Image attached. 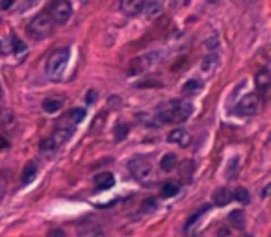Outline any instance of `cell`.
<instances>
[{
	"mask_svg": "<svg viewBox=\"0 0 271 237\" xmlns=\"http://www.w3.org/2000/svg\"><path fill=\"white\" fill-rule=\"evenodd\" d=\"M9 47H7V43H2L0 41V54H7V52H9Z\"/></svg>",
	"mask_w": 271,
	"mask_h": 237,
	"instance_id": "cell-32",
	"label": "cell"
},
{
	"mask_svg": "<svg viewBox=\"0 0 271 237\" xmlns=\"http://www.w3.org/2000/svg\"><path fill=\"white\" fill-rule=\"evenodd\" d=\"M78 237H104V232L97 223H86L78 228Z\"/></svg>",
	"mask_w": 271,
	"mask_h": 237,
	"instance_id": "cell-11",
	"label": "cell"
},
{
	"mask_svg": "<svg viewBox=\"0 0 271 237\" xmlns=\"http://www.w3.org/2000/svg\"><path fill=\"white\" fill-rule=\"evenodd\" d=\"M201 87H203V84H201L199 80H188V82L182 85V95H184V97H193V95L199 93Z\"/></svg>",
	"mask_w": 271,
	"mask_h": 237,
	"instance_id": "cell-19",
	"label": "cell"
},
{
	"mask_svg": "<svg viewBox=\"0 0 271 237\" xmlns=\"http://www.w3.org/2000/svg\"><path fill=\"white\" fill-rule=\"evenodd\" d=\"M2 195H4V187L0 185V198H2Z\"/></svg>",
	"mask_w": 271,
	"mask_h": 237,
	"instance_id": "cell-35",
	"label": "cell"
},
{
	"mask_svg": "<svg viewBox=\"0 0 271 237\" xmlns=\"http://www.w3.org/2000/svg\"><path fill=\"white\" fill-rule=\"evenodd\" d=\"M236 161H238V160H236V158H234V160H232V161H230V169H228V171H227V176H232V175H234L236 167H238V163H236Z\"/></svg>",
	"mask_w": 271,
	"mask_h": 237,
	"instance_id": "cell-30",
	"label": "cell"
},
{
	"mask_svg": "<svg viewBox=\"0 0 271 237\" xmlns=\"http://www.w3.org/2000/svg\"><path fill=\"white\" fill-rule=\"evenodd\" d=\"M143 9H145V15L149 19H156L158 15L162 13V4L158 0H150L147 6H143Z\"/></svg>",
	"mask_w": 271,
	"mask_h": 237,
	"instance_id": "cell-21",
	"label": "cell"
},
{
	"mask_svg": "<svg viewBox=\"0 0 271 237\" xmlns=\"http://www.w3.org/2000/svg\"><path fill=\"white\" fill-rule=\"evenodd\" d=\"M217 65H219V58H217V54H208V56L203 58L201 69H203V72H206V74H212V72L217 69Z\"/></svg>",
	"mask_w": 271,
	"mask_h": 237,
	"instance_id": "cell-16",
	"label": "cell"
},
{
	"mask_svg": "<svg viewBox=\"0 0 271 237\" xmlns=\"http://www.w3.org/2000/svg\"><path fill=\"white\" fill-rule=\"evenodd\" d=\"M37 175V163L36 161H28L24 169H22V175H21V183L22 185H28L30 181L36 178Z\"/></svg>",
	"mask_w": 271,
	"mask_h": 237,
	"instance_id": "cell-15",
	"label": "cell"
},
{
	"mask_svg": "<svg viewBox=\"0 0 271 237\" xmlns=\"http://www.w3.org/2000/svg\"><path fill=\"white\" fill-rule=\"evenodd\" d=\"M143 6H145V0H121V9L125 15L129 17H136L143 11Z\"/></svg>",
	"mask_w": 271,
	"mask_h": 237,
	"instance_id": "cell-10",
	"label": "cell"
},
{
	"mask_svg": "<svg viewBox=\"0 0 271 237\" xmlns=\"http://www.w3.org/2000/svg\"><path fill=\"white\" fill-rule=\"evenodd\" d=\"M127 132H129V124H117V128H115V139L117 141L125 139Z\"/></svg>",
	"mask_w": 271,
	"mask_h": 237,
	"instance_id": "cell-27",
	"label": "cell"
},
{
	"mask_svg": "<svg viewBox=\"0 0 271 237\" xmlns=\"http://www.w3.org/2000/svg\"><path fill=\"white\" fill-rule=\"evenodd\" d=\"M255 82H257V89L260 95H268V91H270V85H271V78H270V72L268 69H262L260 72L257 74L255 78Z\"/></svg>",
	"mask_w": 271,
	"mask_h": 237,
	"instance_id": "cell-12",
	"label": "cell"
},
{
	"mask_svg": "<svg viewBox=\"0 0 271 237\" xmlns=\"http://www.w3.org/2000/svg\"><path fill=\"white\" fill-rule=\"evenodd\" d=\"M258 104H260V100H258V95L255 93H249V95H245V97L238 102L236 106V113L238 115H245V117H251V115H255L258 112Z\"/></svg>",
	"mask_w": 271,
	"mask_h": 237,
	"instance_id": "cell-8",
	"label": "cell"
},
{
	"mask_svg": "<svg viewBox=\"0 0 271 237\" xmlns=\"http://www.w3.org/2000/svg\"><path fill=\"white\" fill-rule=\"evenodd\" d=\"M232 200V193L228 191L227 187H219V189H215V193L212 195V202L215 204V206H227L228 202Z\"/></svg>",
	"mask_w": 271,
	"mask_h": 237,
	"instance_id": "cell-14",
	"label": "cell"
},
{
	"mask_svg": "<svg viewBox=\"0 0 271 237\" xmlns=\"http://www.w3.org/2000/svg\"><path fill=\"white\" fill-rule=\"evenodd\" d=\"M232 198H236L240 204H249V193H247V189H243V187H238L234 191V195H232Z\"/></svg>",
	"mask_w": 271,
	"mask_h": 237,
	"instance_id": "cell-24",
	"label": "cell"
},
{
	"mask_svg": "<svg viewBox=\"0 0 271 237\" xmlns=\"http://www.w3.org/2000/svg\"><path fill=\"white\" fill-rule=\"evenodd\" d=\"M15 124V115L11 110H0V126L4 128H11Z\"/></svg>",
	"mask_w": 271,
	"mask_h": 237,
	"instance_id": "cell-22",
	"label": "cell"
},
{
	"mask_svg": "<svg viewBox=\"0 0 271 237\" xmlns=\"http://www.w3.org/2000/svg\"><path fill=\"white\" fill-rule=\"evenodd\" d=\"M167 141L173 143V145H179V147H188V145L192 143V135H190V132L184 130V128H177V130L169 132Z\"/></svg>",
	"mask_w": 271,
	"mask_h": 237,
	"instance_id": "cell-9",
	"label": "cell"
},
{
	"mask_svg": "<svg viewBox=\"0 0 271 237\" xmlns=\"http://www.w3.org/2000/svg\"><path fill=\"white\" fill-rule=\"evenodd\" d=\"M72 7L69 0H52L49 6V19L52 24H65L71 19Z\"/></svg>",
	"mask_w": 271,
	"mask_h": 237,
	"instance_id": "cell-6",
	"label": "cell"
},
{
	"mask_svg": "<svg viewBox=\"0 0 271 237\" xmlns=\"http://www.w3.org/2000/svg\"><path fill=\"white\" fill-rule=\"evenodd\" d=\"M179 191H180L179 183H175V181H167L164 187H162V196H165V198H171V196H175Z\"/></svg>",
	"mask_w": 271,
	"mask_h": 237,
	"instance_id": "cell-23",
	"label": "cell"
},
{
	"mask_svg": "<svg viewBox=\"0 0 271 237\" xmlns=\"http://www.w3.org/2000/svg\"><path fill=\"white\" fill-rule=\"evenodd\" d=\"M156 200H154V198H147V200H145V202H143V208L147 209V211H152V209L156 208Z\"/></svg>",
	"mask_w": 271,
	"mask_h": 237,
	"instance_id": "cell-28",
	"label": "cell"
},
{
	"mask_svg": "<svg viewBox=\"0 0 271 237\" xmlns=\"http://www.w3.org/2000/svg\"><path fill=\"white\" fill-rule=\"evenodd\" d=\"M208 209V206H203V208L199 209V211H197V213H193L192 217H190V219H188V221H186V230H190V228H192L193 224H195V221H199V217L203 215V213H204V211H206Z\"/></svg>",
	"mask_w": 271,
	"mask_h": 237,
	"instance_id": "cell-25",
	"label": "cell"
},
{
	"mask_svg": "<svg viewBox=\"0 0 271 237\" xmlns=\"http://www.w3.org/2000/svg\"><path fill=\"white\" fill-rule=\"evenodd\" d=\"M129 169H130V173H132V176H134L141 185H150V183H154V171H152V165H150L145 158H134V160H130Z\"/></svg>",
	"mask_w": 271,
	"mask_h": 237,
	"instance_id": "cell-4",
	"label": "cell"
},
{
	"mask_svg": "<svg viewBox=\"0 0 271 237\" xmlns=\"http://www.w3.org/2000/svg\"><path fill=\"white\" fill-rule=\"evenodd\" d=\"M177 165H179V158H177L173 152L165 154L164 158L160 160V167H162V171H165V173H171V171H175Z\"/></svg>",
	"mask_w": 271,
	"mask_h": 237,
	"instance_id": "cell-18",
	"label": "cell"
},
{
	"mask_svg": "<svg viewBox=\"0 0 271 237\" xmlns=\"http://www.w3.org/2000/svg\"><path fill=\"white\" fill-rule=\"evenodd\" d=\"M64 108V98L60 97H50L43 100V110L47 113H56Z\"/></svg>",
	"mask_w": 271,
	"mask_h": 237,
	"instance_id": "cell-17",
	"label": "cell"
},
{
	"mask_svg": "<svg viewBox=\"0 0 271 237\" xmlns=\"http://www.w3.org/2000/svg\"><path fill=\"white\" fill-rule=\"evenodd\" d=\"M192 115V106L182 100H169L160 104L154 110V117L158 118V122H184Z\"/></svg>",
	"mask_w": 271,
	"mask_h": 237,
	"instance_id": "cell-1",
	"label": "cell"
},
{
	"mask_svg": "<svg viewBox=\"0 0 271 237\" xmlns=\"http://www.w3.org/2000/svg\"><path fill=\"white\" fill-rule=\"evenodd\" d=\"M7 147H9V143H7V139H4V137H0V150H6Z\"/></svg>",
	"mask_w": 271,
	"mask_h": 237,
	"instance_id": "cell-33",
	"label": "cell"
},
{
	"mask_svg": "<svg viewBox=\"0 0 271 237\" xmlns=\"http://www.w3.org/2000/svg\"><path fill=\"white\" fill-rule=\"evenodd\" d=\"M228 223L232 224L236 230H242L243 226H245V215H243L242 209H236V211H232V213L228 215Z\"/></svg>",
	"mask_w": 271,
	"mask_h": 237,
	"instance_id": "cell-20",
	"label": "cell"
},
{
	"mask_svg": "<svg viewBox=\"0 0 271 237\" xmlns=\"http://www.w3.org/2000/svg\"><path fill=\"white\" fill-rule=\"evenodd\" d=\"M93 183H95V189H97V191H104V189H110L114 185L115 178L114 175H110V173H100V175L95 176Z\"/></svg>",
	"mask_w": 271,
	"mask_h": 237,
	"instance_id": "cell-13",
	"label": "cell"
},
{
	"mask_svg": "<svg viewBox=\"0 0 271 237\" xmlns=\"http://www.w3.org/2000/svg\"><path fill=\"white\" fill-rule=\"evenodd\" d=\"M69 63V49H58L47 59V76L50 80H62Z\"/></svg>",
	"mask_w": 271,
	"mask_h": 237,
	"instance_id": "cell-2",
	"label": "cell"
},
{
	"mask_svg": "<svg viewBox=\"0 0 271 237\" xmlns=\"http://www.w3.org/2000/svg\"><path fill=\"white\" fill-rule=\"evenodd\" d=\"M84 118H86V110L84 108H74V110L67 112L62 117V120L58 122V128H65V130H72L74 132L76 124H80Z\"/></svg>",
	"mask_w": 271,
	"mask_h": 237,
	"instance_id": "cell-7",
	"label": "cell"
},
{
	"mask_svg": "<svg viewBox=\"0 0 271 237\" xmlns=\"http://www.w3.org/2000/svg\"><path fill=\"white\" fill-rule=\"evenodd\" d=\"M95 98H97V93H95V91H89V93H87V97H86V100H87V104H93V102H95Z\"/></svg>",
	"mask_w": 271,
	"mask_h": 237,
	"instance_id": "cell-31",
	"label": "cell"
},
{
	"mask_svg": "<svg viewBox=\"0 0 271 237\" xmlns=\"http://www.w3.org/2000/svg\"><path fill=\"white\" fill-rule=\"evenodd\" d=\"M49 237H64V232H62V230H52L49 234Z\"/></svg>",
	"mask_w": 271,
	"mask_h": 237,
	"instance_id": "cell-34",
	"label": "cell"
},
{
	"mask_svg": "<svg viewBox=\"0 0 271 237\" xmlns=\"http://www.w3.org/2000/svg\"><path fill=\"white\" fill-rule=\"evenodd\" d=\"M15 4V0H0V9H9Z\"/></svg>",
	"mask_w": 271,
	"mask_h": 237,
	"instance_id": "cell-29",
	"label": "cell"
},
{
	"mask_svg": "<svg viewBox=\"0 0 271 237\" xmlns=\"http://www.w3.org/2000/svg\"><path fill=\"white\" fill-rule=\"evenodd\" d=\"M72 135V130H65V128H58L54 130V133L52 135H49L47 139L41 141V145H39V148H41V154H43L45 158H50V156H54L56 154V150L62 145H64L65 141L69 139Z\"/></svg>",
	"mask_w": 271,
	"mask_h": 237,
	"instance_id": "cell-3",
	"label": "cell"
},
{
	"mask_svg": "<svg viewBox=\"0 0 271 237\" xmlns=\"http://www.w3.org/2000/svg\"><path fill=\"white\" fill-rule=\"evenodd\" d=\"M11 43H13L11 47H13V52L17 54V56H19V54H24V52H26V47H24V43L19 41V39H17L15 35H11Z\"/></svg>",
	"mask_w": 271,
	"mask_h": 237,
	"instance_id": "cell-26",
	"label": "cell"
},
{
	"mask_svg": "<svg viewBox=\"0 0 271 237\" xmlns=\"http://www.w3.org/2000/svg\"><path fill=\"white\" fill-rule=\"evenodd\" d=\"M0 97H2V89H0Z\"/></svg>",
	"mask_w": 271,
	"mask_h": 237,
	"instance_id": "cell-36",
	"label": "cell"
},
{
	"mask_svg": "<svg viewBox=\"0 0 271 237\" xmlns=\"http://www.w3.org/2000/svg\"><path fill=\"white\" fill-rule=\"evenodd\" d=\"M52 21L49 19L47 13H39L37 17H34V21L28 24V35L34 41H43L52 34Z\"/></svg>",
	"mask_w": 271,
	"mask_h": 237,
	"instance_id": "cell-5",
	"label": "cell"
}]
</instances>
